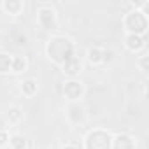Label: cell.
Wrapping results in <instances>:
<instances>
[{
  "label": "cell",
  "mask_w": 149,
  "mask_h": 149,
  "mask_svg": "<svg viewBox=\"0 0 149 149\" xmlns=\"http://www.w3.org/2000/svg\"><path fill=\"white\" fill-rule=\"evenodd\" d=\"M9 132L7 130H0V147H7L9 146Z\"/></svg>",
  "instance_id": "obj_18"
},
{
  "label": "cell",
  "mask_w": 149,
  "mask_h": 149,
  "mask_svg": "<svg viewBox=\"0 0 149 149\" xmlns=\"http://www.w3.org/2000/svg\"><path fill=\"white\" fill-rule=\"evenodd\" d=\"M35 19H37V25L46 30V32H53L58 28V14H56V9L49 4H40L35 11Z\"/></svg>",
  "instance_id": "obj_4"
},
{
  "label": "cell",
  "mask_w": 149,
  "mask_h": 149,
  "mask_svg": "<svg viewBox=\"0 0 149 149\" xmlns=\"http://www.w3.org/2000/svg\"><path fill=\"white\" fill-rule=\"evenodd\" d=\"M26 68H28V60L25 56H21V54L13 56V60H11V74H23V72H26Z\"/></svg>",
  "instance_id": "obj_12"
},
{
  "label": "cell",
  "mask_w": 149,
  "mask_h": 149,
  "mask_svg": "<svg viewBox=\"0 0 149 149\" xmlns=\"http://www.w3.org/2000/svg\"><path fill=\"white\" fill-rule=\"evenodd\" d=\"M0 7L2 11L13 18H18L25 13V2L23 0H2L0 2Z\"/></svg>",
  "instance_id": "obj_11"
},
{
  "label": "cell",
  "mask_w": 149,
  "mask_h": 149,
  "mask_svg": "<svg viewBox=\"0 0 149 149\" xmlns=\"http://www.w3.org/2000/svg\"><path fill=\"white\" fill-rule=\"evenodd\" d=\"M60 149H79L77 146H74V144H65V146H61Z\"/></svg>",
  "instance_id": "obj_19"
},
{
  "label": "cell",
  "mask_w": 149,
  "mask_h": 149,
  "mask_svg": "<svg viewBox=\"0 0 149 149\" xmlns=\"http://www.w3.org/2000/svg\"><path fill=\"white\" fill-rule=\"evenodd\" d=\"M11 60L13 56L9 53L0 51V76H6V74L11 72Z\"/></svg>",
  "instance_id": "obj_16"
},
{
  "label": "cell",
  "mask_w": 149,
  "mask_h": 149,
  "mask_svg": "<svg viewBox=\"0 0 149 149\" xmlns=\"http://www.w3.org/2000/svg\"><path fill=\"white\" fill-rule=\"evenodd\" d=\"M61 91H63V97L68 100V104H74L83 100L86 88H84V83L77 77V79H67L61 86Z\"/></svg>",
  "instance_id": "obj_5"
},
{
  "label": "cell",
  "mask_w": 149,
  "mask_h": 149,
  "mask_svg": "<svg viewBox=\"0 0 149 149\" xmlns=\"http://www.w3.org/2000/svg\"><path fill=\"white\" fill-rule=\"evenodd\" d=\"M123 30H125V33H133V35L146 37L147 30H149V16L140 7L130 9L123 16Z\"/></svg>",
  "instance_id": "obj_2"
},
{
  "label": "cell",
  "mask_w": 149,
  "mask_h": 149,
  "mask_svg": "<svg viewBox=\"0 0 149 149\" xmlns=\"http://www.w3.org/2000/svg\"><path fill=\"white\" fill-rule=\"evenodd\" d=\"M123 44H125L126 51H130V53H140L146 47V37L133 35V33H125Z\"/></svg>",
  "instance_id": "obj_10"
},
{
  "label": "cell",
  "mask_w": 149,
  "mask_h": 149,
  "mask_svg": "<svg viewBox=\"0 0 149 149\" xmlns=\"http://www.w3.org/2000/svg\"><path fill=\"white\" fill-rule=\"evenodd\" d=\"M107 56L109 53L98 46H91L88 47L86 51V61L91 65V67H100V65H105L107 63Z\"/></svg>",
  "instance_id": "obj_9"
},
{
  "label": "cell",
  "mask_w": 149,
  "mask_h": 149,
  "mask_svg": "<svg viewBox=\"0 0 149 149\" xmlns=\"http://www.w3.org/2000/svg\"><path fill=\"white\" fill-rule=\"evenodd\" d=\"M19 90H21V93H23L25 97H28V98H30V97L37 95L39 84H37V81H35V79H25V81H21Z\"/></svg>",
  "instance_id": "obj_14"
},
{
  "label": "cell",
  "mask_w": 149,
  "mask_h": 149,
  "mask_svg": "<svg viewBox=\"0 0 149 149\" xmlns=\"http://www.w3.org/2000/svg\"><path fill=\"white\" fill-rule=\"evenodd\" d=\"M9 147L11 149H26V137L21 133H13L9 137Z\"/></svg>",
  "instance_id": "obj_15"
},
{
  "label": "cell",
  "mask_w": 149,
  "mask_h": 149,
  "mask_svg": "<svg viewBox=\"0 0 149 149\" xmlns=\"http://www.w3.org/2000/svg\"><path fill=\"white\" fill-rule=\"evenodd\" d=\"M65 118L67 121L72 125V126H83L86 123V109L79 104V102H74V104H68L67 107V112H65Z\"/></svg>",
  "instance_id": "obj_6"
},
{
  "label": "cell",
  "mask_w": 149,
  "mask_h": 149,
  "mask_svg": "<svg viewBox=\"0 0 149 149\" xmlns=\"http://www.w3.org/2000/svg\"><path fill=\"white\" fill-rule=\"evenodd\" d=\"M111 149H137V140L130 133L119 132V133H114L112 135Z\"/></svg>",
  "instance_id": "obj_8"
},
{
  "label": "cell",
  "mask_w": 149,
  "mask_h": 149,
  "mask_svg": "<svg viewBox=\"0 0 149 149\" xmlns=\"http://www.w3.org/2000/svg\"><path fill=\"white\" fill-rule=\"evenodd\" d=\"M112 133L105 128H93L83 139V149H111Z\"/></svg>",
  "instance_id": "obj_3"
},
{
  "label": "cell",
  "mask_w": 149,
  "mask_h": 149,
  "mask_svg": "<svg viewBox=\"0 0 149 149\" xmlns=\"http://www.w3.org/2000/svg\"><path fill=\"white\" fill-rule=\"evenodd\" d=\"M6 119H7V123H9L11 126L18 125V123L23 119V109H21L19 105H11V107L7 109V112H6Z\"/></svg>",
  "instance_id": "obj_13"
},
{
  "label": "cell",
  "mask_w": 149,
  "mask_h": 149,
  "mask_svg": "<svg viewBox=\"0 0 149 149\" xmlns=\"http://www.w3.org/2000/svg\"><path fill=\"white\" fill-rule=\"evenodd\" d=\"M61 72H63V76H67V79H77L79 77V74L83 72L84 68V63L83 60L77 56V54H74L70 60H67L61 67Z\"/></svg>",
  "instance_id": "obj_7"
},
{
  "label": "cell",
  "mask_w": 149,
  "mask_h": 149,
  "mask_svg": "<svg viewBox=\"0 0 149 149\" xmlns=\"http://www.w3.org/2000/svg\"><path fill=\"white\" fill-rule=\"evenodd\" d=\"M137 67L140 68L142 74H147V70H149V56H147V54L139 56V60H137Z\"/></svg>",
  "instance_id": "obj_17"
},
{
  "label": "cell",
  "mask_w": 149,
  "mask_h": 149,
  "mask_svg": "<svg viewBox=\"0 0 149 149\" xmlns=\"http://www.w3.org/2000/svg\"><path fill=\"white\" fill-rule=\"evenodd\" d=\"M44 51H46L47 60L53 65L61 67L67 60H70L74 54H76V44H74V40L70 37L56 33V35H51L46 40Z\"/></svg>",
  "instance_id": "obj_1"
}]
</instances>
